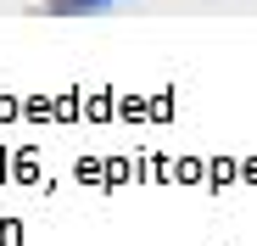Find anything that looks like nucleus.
<instances>
[{"instance_id":"nucleus-1","label":"nucleus","mask_w":257,"mask_h":246,"mask_svg":"<svg viewBox=\"0 0 257 246\" xmlns=\"http://www.w3.org/2000/svg\"><path fill=\"white\" fill-rule=\"evenodd\" d=\"M117 0H45V12L51 17H101V12H112Z\"/></svg>"}]
</instances>
